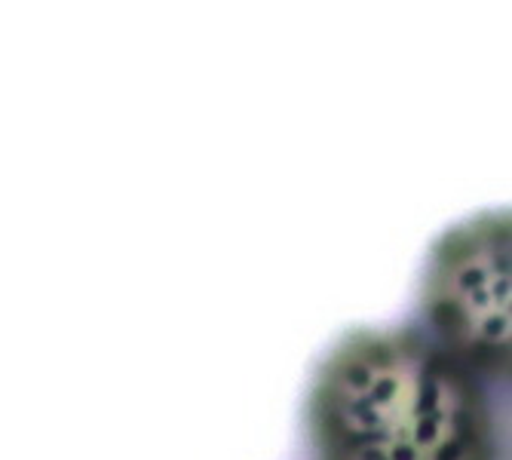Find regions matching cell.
<instances>
[{
	"instance_id": "6da1fadb",
	"label": "cell",
	"mask_w": 512,
	"mask_h": 460,
	"mask_svg": "<svg viewBox=\"0 0 512 460\" xmlns=\"http://www.w3.org/2000/svg\"><path fill=\"white\" fill-rule=\"evenodd\" d=\"M310 460H500L488 384L417 326L353 329L304 396Z\"/></svg>"
},
{
	"instance_id": "7a4b0ae2",
	"label": "cell",
	"mask_w": 512,
	"mask_h": 460,
	"mask_svg": "<svg viewBox=\"0 0 512 460\" xmlns=\"http://www.w3.org/2000/svg\"><path fill=\"white\" fill-rule=\"evenodd\" d=\"M417 319L430 341L485 384L512 368L509 316V218L485 212L442 234L427 258Z\"/></svg>"
}]
</instances>
